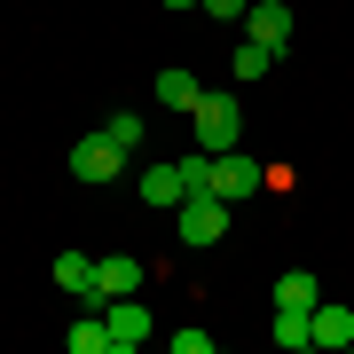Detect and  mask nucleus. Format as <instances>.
I'll return each mask as SVG.
<instances>
[{
  "label": "nucleus",
  "instance_id": "nucleus-1",
  "mask_svg": "<svg viewBox=\"0 0 354 354\" xmlns=\"http://www.w3.org/2000/svg\"><path fill=\"white\" fill-rule=\"evenodd\" d=\"M189 127H197V150H236L244 142V111H236V95H197L189 102Z\"/></svg>",
  "mask_w": 354,
  "mask_h": 354
},
{
  "label": "nucleus",
  "instance_id": "nucleus-2",
  "mask_svg": "<svg viewBox=\"0 0 354 354\" xmlns=\"http://www.w3.org/2000/svg\"><path fill=\"white\" fill-rule=\"evenodd\" d=\"M174 228H181V244H189V252H205V244H221L228 236V197H181L174 205Z\"/></svg>",
  "mask_w": 354,
  "mask_h": 354
},
{
  "label": "nucleus",
  "instance_id": "nucleus-3",
  "mask_svg": "<svg viewBox=\"0 0 354 354\" xmlns=\"http://www.w3.org/2000/svg\"><path fill=\"white\" fill-rule=\"evenodd\" d=\"M118 174H127V150H118L111 134H87V142H71V181H87V189H111Z\"/></svg>",
  "mask_w": 354,
  "mask_h": 354
},
{
  "label": "nucleus",
  "instance_id": "nucleus-4",
  "mask_svg": "<svg viewBox=\"0 0 354 354\" xmlns=\"http://www.w3.org/2000/svg\"><path fill=\"white\" fill-rule=\"evenodd\" d=\"M142 276H150V268H142V260H127V252H102V260H95V283H87V307L134 299V291H142Z\"/></svg>",
  "mask_w": 354,
  "mask_h": 354
},
{
  "label": "nucleus",
  "instance_id": "nucleus-5",
  "mask_svg": "<svg viewBox=\"0 0 354 354\" xmlns=\"http://www.w3.org/2000/svg\"><path fill=\"white\" fill-rule=\"evenodd\" d=\"M102 323H111V346L118 354H134V346H150V307H142V299H111V307H102Z\"/></svg>",
  "mask_w": 354,
  "mask_h": 354
},
{
  "label": "nucleus",
  "instance_id": "nucleus-6",
  "mask_svg": "<svg viewBox=\"0 0 354 354\" xmlns=\"http://www.w3.org/2000/svg\"><path fill=\"white\" fill-rule=\"evenodd\" d=\"M244 39L291 55V8H283V0H252V8H244Z\"/></svg>",
  "mask_w": 354,
  "mask_h": 354
},
{
  "label": "nucleus",
  "instance_id": "nucleus-7",
  "mask_svg": "<svg viewBox=\"0 0 354 354\" xmlns=\"http://www.w3.org/2000/svg\"><path fill=\"white\" fill-rule=\"evenodd\" d=\"M260 181H268V174H260L252 158H236V150H221V158H213V197H252Z\"/></svg>",
  "mask_w": 354,
  "mask_h": 354
},
{
  "label": "nucleus",
  "instance_id": "nucleus-8",
  "mask_svg": "<svg viewBox=\"0 0 354 354\" xmlns=\"http://www.w3.org/2000/svg\"><path fill=\"white\" fill-rule=\"evenodd\" d=\"M134 189H142V205H181V197H189V181H181V165H142Z\"/></svg>",
  "mask_w": 354,
  "mask_h": 354
},
{
  "label": "nucleus",
  "instance_id": "nucleus-9",
  "mask_svg": "<svg viewBox=\"0 0 354 354\" xmlns=\"http://www.w3.org/2000/svg\"><path fill=\"white\" fill-rule=\"evenodd\" d=\"M315 346H354V307H330V299H315Z\"/></svg>",
  "mask_w": 354,
  "mask_h": 354
},
{
  "label": "nucleus",
  "instance_id": "nucleus-10",
  "mask_svg": "<svg viewBox=\"0 0 354 354\" xmlns=\"http://www.w3.org/2000/svg\"><path fill=\"white\" fill-rule=\"evenodd\" d=\"M283 354H307L315 346V323H307V307H276V330H268Z\"/></svg>",
  "mask_w": 354,
  "mask_h": 354
},
{
  "label": "nucleus",
  "instance_id": "nucleus-11",
  "mask_svg": "<svg viewBox=\"0 0 354 354\" xmlns=\"http://www.w3.org/2000/svg\"><path fill=\"white\" fill-rule=\"evenodd\" d=\"M64 346H71V354H118V346H111V323H102V307H95V315H79V323L64 330Z\"/></svg>",
  "mask_w": 354,
  "mask_h": 354
},
{
  "label": "nucleus",
  "instance_id": "nucleus-12",
  "mask_svg": "<svg viewBox=\"0 0 354 354\" xmlns=\"http://www.w3.org/2000/svg\"><path fill=\"white\" fill-rule=\"evenodd\" d=\"M315 299H323V283L307 276V268H283L276 276V307H307V315H315Z\"/></svg>",
  "mask_w": 354,
  "mask_h": 354
},
{
  "label": "nucleus",
  "instance_id": "nucleus-13",
  "mask_svg": "<svg viewBox=\"0 0 354 354\" xmlns=\"http://www.w3.org/2000/svg\"><path fill=\"white\" fill-rule=\"evenodd\" d=\"M150 87H158V102H165V111H189V102L205 95V87H197V79H189V71H158V79H150Z\"/></svg>",
  "mask_w": 354,
  "mask_h": 354
},
{
  "label": "nucleus",
  "instance_id": "nucleus-14",
  "mask_svg": "<svg viewBox=\"0 0 354 354\" xmlns=\"http://www.w3.org/2000/svg\"><path fill=\"white\" fill-rule=\"evenodd\" d=\"M276 64H283L276 48H260V39H244V48H236V64H228V71H236V79H268Z\"/></svg>",
  "mask_w": 354,
  "mask_h": 354
},
{
  "label": "nucleus",
  "instance_id": "nucleus-15",
  "mask_svg": "<svg viewBox=\"0 0 354 354\" xmlns=\"http://www.w3.org/2000/svg\"><path fill=\"white\" fill-rule=\"evenodd\" d=\"M55 283L87 299V283H95V260H87V252H55Z\"/></svg>",
  "mask_w": 354,
  "mask_h": 354
},
{
  "label": "nucleus",
  "instance_id": "nucleus-16",
  "mask_svg": "<svg viewBox=\"0 0 354 354\" xmlns=\"http://www.w3.org/2000/svg\"><path fill=\"white\" fill-rule=\"evenodd\" d=\"M102 134H111L118 150H134V142H142V111H118V118H111V127H102Z\"/></svg>",
  "mask_w": 354,
  "mask_h": 354
},
{
  "label": "nucleus",
  "instance_id": "nucleus-17",
  "mask_svg": "<svg viewBox=\"0 0 354 354\" xmlns=\"http://www.w3.org/2000/svg\"><path fill=\"white\" fill-rule=\"evenodd\" d=\"M165 346H174V354H213L221 339H213V330H174V339H165Z\"/></svg>",
  "mask_w": 354,
  "mask_h": 354
},
{
  "label": "nucleus",
  "instance_id": "nucleus-18",
  "mask_svg": "<svg viewBox=\"0 0 354 354\" xmlns=\"http://www.w3.org/2000/svg\"><path fill=\"white\" fill-rule=\"evenodd\" d=\"M205 16H228V24H244V8H252V0H197Z\"/></svg>",
  "mask_w": 354,
  "mask_h": 354
},
{
  "label": "nucleus",
  "instance_id": "nucleus-19",
  "mask_svg": "<svg viewBox=\"0 0 354 354\" xmlns=\"http://www.w3.org/2000/svg\"><path fill=\"white\" fill-rule=\"evenodd\" d=\"M165 8H197V0H165Z\"/></svg>",
  "mask_w": 354,
  "mask_h": 354
}]
</instances>
